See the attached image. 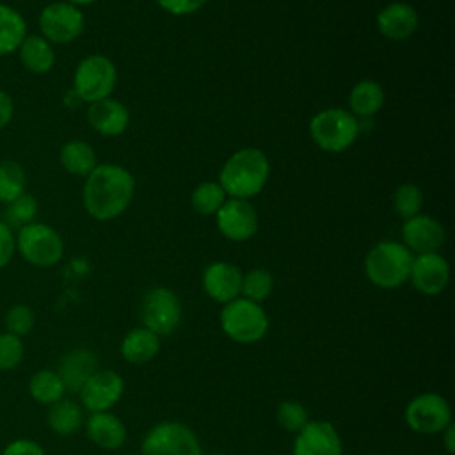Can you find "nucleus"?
I'll list each match as a JSON object with an SVG mask.
<instances>
[{
  "label": "nucleus",
  "mask_w": 455,
  "mask_h": 455,
  "mask_svg": "<svg viewBox=\"0 0 455 455\" xmlns=\"http://www.w3.org/2000/svg\"><path fill=\"white\" fill-rule=\"evenodd\" d=\"M291 455H343V441L331 421L309 419L295 434Z\"/></svg>",
  "instance_id": "obj_14"
},
{
  "label": "nucleus",
  "mask_w": 455,
  "mask_h": 455,
  "mask_svg": "<svg viewBox=\"0 0 455 455\" xmlns=\"http://www.w3.org/2000/svg\"><path fill=\"white\" fill-rule=\"evenodd\" d=\"M380 36L391 41H405L414 36L419 25L416 9L407 2H391L384 5L375 18Z\"/></svg>",
  "instance_id": "obj_18"
},
{
  "label": "nucleus",
  "mask_w": 455,
  "mask_h": 455,
  "mask_svg": "<svg viewBox=\"0 0 455 455\" xmlns=\"http://www.w3.org/2000/svg\"><path fill=\"white\" fill-rule=\"evenodd\" d=\"M441 439H443L444 450H446L450 455L455 453V428H453V423H450V425L441 432Z\"/></svg>",
  "instance_id": "obj_41"
},
{
  "label": "nucleus",
  "mask_w": 455,
  "mask_h": 455,
  "mask_svg": "<svg viewBox=\"0 0 455 455\" xmlns=\"http://www.w3.org/2000/svg\"><path fill=\"white\" fill-rule=\"evenodd\" d=\"M309 135L313 142L327 153H341L348 149L359 135V121L343 108H325L309 121Z\"/></svg>",
  "instance_id": "obj_5"
},
{
  "label": "nucleus",
  "mask_w": 455,
  "mask_h": 455,
  "mask_svg": "<svg viewBox=\"0 0 455 455\" xmlns=\"http://www.w3.org/2000/svg\"><path fill=\"white\" fill-rule=\"evenodd\" d=\"M25 355V345L21 338L11 332H0V371H11L18 368Z\"/></svg>",
  "instance_id": "obj_36"
},
{
  "label": "nucleus",
  "mask_w": 455,
  "mask_h": 455,
  "mask_svg": "<svg viewBox=\"0 0 455 455\" xmlns=\"http://www.w3.org/2000/svg\"><path fill=\"white\" fill-rule=\"evenodd\" d=\"M183 316V306L180 297L167 286H155L146 291L140 304L142 327L149 329L156 336L172 334Z\"/></svg>",
  "instance_id": "obj_9"
},
{
  "label": "nucleus",
  "mask_w": 455,
  "mask_h": 455,
  "mask_svg": "<svg viewBox=\"0 0 455 455\" xmlns=\"http://www.w3.org/2000/svg\"><path fill=\"white\" fill-rule=\"evenodd\" d=\"M270 178L268 156L258 148L235 151L219 172V183L228 197L251 199L258 196Z\"/></svg>",
  "instance_id": "obj_2"
},
{
  "label": "nucleus",
  "mask_w": 455,
  "mask_h": 455,
  "mask_svg": "<svg viewBox=\"0 0 455 455\" xmlns=\"http://www.w3.org/2000/svg\"><path fill=\"white\" fill-rule=\"evenodd\" d=\"M242 275L243 274L236 265L229 261H213L203 270V290L212 300L226 304L240 297Z\"/></svg>",
  "instance_id": "obj_17"
},
{
  "label": "nucleus",
  "mask_w": 455,
  "mask_h": 455,
  "mask_svg": "<svg viewBox=\"0 0 455 455\" xmlns=\"http://www.w3.org/2000/svg\"><path fill=\"white\" fill-rule=\"evenodd\" d=\"M215 222L220 235L231 242H247L259 228V217L251 201L236 197L224 201L215 213Z\"/></svg>",
  "instance_id": "obj_12"
},
{
  "label": "nucleus",
  "mask_w": 455,
  "mask_h": 455,
  "mask_svg": "<svg viewBox=\"0 0 455 455\" xmlns=\"http://www.w3.org/2000/svg\"><path fill=\"white\" fill-rule=\"evenodd\" d=\"M121 355L133 364H144L153 361L160 350V336L146 327H135L121 339Z\"/></svg>",
  "instance_id": "obj_23"
},
{
  "label": "nucleus",
  "mask_w": 455,
  "mask_h": 455,
  "mask_svg": "<svg viewBox=\"0 0 455 455\" xmlns=\"http://www.w3.org/2000/svg\"><path fill=\"white\" fill-rule=\"evenodd\" d=\"M12 114H14V101L9 96V92L0 89V130L11 123Z\"/></svg>",
  "instance_id": "obj_40"
},
{
  "label": "nucleus",
  "mask_w": 455,
  "mask_h": 455,
  "mask_svg": "<svg viewBox=\"0 0 455 455\" xmlns=\"http://www.w3.org/2000/svg\"><path fill=\"white\" fill-rule=\"evenodd\" d=\"M66 387L55 370H39L28 380V395L41 405H52L64 398Z\"/></svg>",
  "instance_id": "obj_28"
},
{
  "label": "nucleus",
  "mask_w": 455,
  "mask_h": 455,
  "mask_svg": "<svg viewBox=\"0 0 455 455\" xmlns=\"http://www.w3.org/2000/svg\"><path fill=\"white\" fill-rule=\"evenodd\" d=\"M275 419L281 428H284L286 432L297 434L309 421V414H307V409L300 402L284 400L277 405Z\"/></svg>",
  "instance_id": "obj_35"
},
{
  "label": "nucleus",
  "mask_w": 455,
  "mask_h": 455,
  "mask_svg": "<svg viewBox=\"0 0 455 455\" xmlns=\"http://www.w3.org/2000/svg\"><path fill=\"white\" fill-rule=\"evenodd\" d=\"M210 455H226V453H210Z\"/></svg>",
  "instance_id": "obj_43"
},
{
  "label": "nucleus",
  "mask_w": 455,
  "mask_h": 455,
  "mask_svg": "<svg viewBox=\"0 0 455 455\" xmlns=\"http://www.w3.org/2000/svg\"><path fill=\"white\" fill-rule=\"evenodd\" d=\"M155 2L172 16H188L197 12L208 0H155Z\"/></svg>",
  "instance_id": "obj_37"
},
{
  "label": "nucleus",
  "mask_w": 455,
  "mask_h": 455,
  "mask_svg": "<svg viewBox=\"0 0 455 455\" xmlns=\"http://www.w3.org/2000/svg\"><path fill=\"white\" fill-rule=\"evenodd\" d=\"M2 455H46L43 446L32 439H14L4 450Z\"/></svg>",
  "instance_id": "obj_39"
},
{
  "label": "nucleus",
  "mask_w": 455,
  "mask_h": 455,
  "mask_svg": "<svg viewBox=\"0 0 455 455\" xmlns=\"http://www.w3.org/2000/svg\"><path fill=\"white\" fill-rule=\"evenodd\" d=\"M219 322L222 332L240 345L261 341L270 327V320L263 306L243 297H236L222 304Z\"/></svg>",
  "instance_id": "obj_4"
},
{
  "label": "nucleus",
  "mask_w": 455,
  "mask_h": 455,
  "mask_svg": "<svg viewBox=\"0 0 455 455\" xmlns=\"http://www.w3.org/2000/svg\"><path fill=\"white\" fill-rule=\"evenodd\" d=\"M116 84V64L100 53L84 57L73 75V92L85 103H94L112 96Z\"/></svg>",
  "instance_id": "obj_7"
},
{
  "label": "nucleus",
  "mask_w": 455,
  "mask_h": 455,
  "mask_svg": "<svg viewBox=\"0 0 455 455\" xmlns=\"http://www.w3.org/2000/svg\"><path fill=\"white\" fill-rule=\"evenodd\" d=\"M124 393V380L114 370L98 368L78 391L80 405L89 412L110 411Z\"/></svg>",
  "instance_id": "obj_13"
},
{
  "label": "nucleus",
  "mask_w": 455,
  "mask_h": 455,
  "mask_svg": "<svg viewBox=\"0 0 455 455\" xmlns=\"http://www.w3.org/2000/svg\"><path fill=\"white\" fill-rule=\"evenodd\" d=\"M85 434L92 444L101 450H119L126 441V427L110 411L103 412H91L85 419Z\"/></svg>",
  "instance_id": "obj_21"
},
{
  "label": "nucleus",
  "mask_w": 455,
  "mask_h": 455,
  "mask_svg": "<svg viewBox=\"0 0 455 455\" xmlns=\"http://www.w3.org/2000/svg\"><path fill=\"white\" fill-rule=\"evenodd\" d=\"M140 455H203L196 432L181 421L155 423L140 443Z\"/></svg>",
  "instance_id": "obj_8"
},
{
  "label": "nucleus",
  "mask_w": 455,
  "mask_h": 455,
  "mask_svg": "<svg viewBox=\"0 0 455 455\" xmlns=\"http://www.w3.org/2000/svg\"><path fill=\"white\" fill-rule=\"evenodd\" d=\"M135 180L132 172L117 164H98L85 178L82 203L85 212L96 220H114L132 204Z\"/></svg>",
  "instance_id": "obj_1"
},
{
  "label": "nucleus",
  "mask_w": 455,
  "mask_h": 455,
  "mask_svg": "<svg viewBox=\"0 0 455 455\" xmlns=\"http://www.w3.org/2000/svg\"><path fill=\"white\" fill-rule=\"evenodd\" d=\"M39 34L52 44H66L78 39L85 28V16L80 7L64 0L52 2L39 12Z\"/></svg>",
  "instance_id": "obj_11"
},
{
  "label": "nucleus",
  "mask_w": 455,
  "mask_h": 455,
  "mask_svg": "<svg viewBox=\"0 0 455 455\" xmlns=\"http://www.w3.org/2000/svg\"><path fill=\"white\" fill-rule=\"evenodd\" d=\"M402 238L412 254L437 252L446 240V231L437 219L418 213L403 220Z\"/></svg>",
  "instance_id": "obj_16"
},
{
  "label": "nucleus",
  "mask_w": 455,
  "mask_h": 455,
  "mask_svg": "<svg viewBox=\"0 0 455 455\" xmlns=\"http://www.w3.org/2000/svg\"><path fill=\"white\" fill-rule=\"evenodd\" d=\"M100 368L96 354L89 348H73L62 355L57 366V373L69 393H78L87 379Z\"/></svg>",
  "instance_id": "obj_20"
},
{
  "label": "nucleus",
  "mask_w": 455,
  "mask_h": 455,
  "mask_svg": "<svg viewBox=\"0 0 455 455\" xmlns=\"http://www.w3.org/2000/svg\"><path fill=\"white\" fill-rule=\"evenodd\" d=\"M87 121L94 132L103 137H117L121 135L130 124V112L128 107L108 96L105 100L89 103L87 108Z\"/></svg>",
  "instance_id": "obj_19"
},
{
  "label": "nucleus",
  "mask_w": 455,
  "mask_h": 455,
  "mask_svg": "<svg viewBox=\"0 0 455 455\" xmlns=\"http://www.w3.org/2000/svg\"><path fill=\"white\" fill-rule=\"evenodd\" d=\"M423 192L414 183H402L393 194V208L405 220L421 212Z\"/></svg>",
  "instance_id": "obj_33"
},
{
  "label": "nucleus",
  "mask_w": 455,
  "mask_h": 455,
  "mask_svg": "<svg viewBox=\"0 0 455 455\" xmlns=\"http://www.w3.org/2000/svg\"><path fill=\"white\" fill-rule=\"evenodd\" d=\"M384 89L379 82L364 78L359 80L348 94V107L350 114L355 117H371L384 107Z\"/></svg>",
  "instance_id": "obj_24"
},
{
  "label": "nucleus",
  "mask_w": 455,
  "mask_h": 455,
  "mask_svg": "<svg viewBox=\"0 0 455 455\" xmlns=\"http://www.w3.org/2000/svg\"><path fill=\"white\" fill-rule=\"evenodd\" d=\"M36 215H37V199L28 192H23L21 196H18L16 199L5 204V222L11 228L20 229L21 226L34 222Z\"/></svg>",
  "instance_id": "obj_32"
},
{
  "label": "nucleus",
  "mask_w": 455,
  "mask_h": 455,
  "mask_svg": "<svg viewBox=\"0 0 455 455\" xmlns=\"http://www.w3.org/2000/svg\"><path fill=\"white\" fill-rule=\"evenodd\" d=\"M28 28L23 14L12 5L0 4V57L16 53Z\"/></svg>",
  "instance_id": "obj_27"
},
{
  "label": "nucleus",
  "mask_w": 455,
  "mask_h": 455,
  "mask_svg": "<svg viewBox=\"0 0 455 455\" xmlns=\"http://www.w3.org/2000/svg\"><path fill=\"white\" fill-rule=\"evenodd\" d=\"M4 323H5L7 332H11L18 338H23L32 332V329L36 325V315H34L32 307L27 304H14L5 311Z\"/></svg>",
  "instance_id": "obj_34"
},
{
  "label": "nucleus",
  "mask_w": 455,
  "mask_h": 455,
  "mask_svg": "<svg viewBox=\"0 0 455 455\" xmlns=\"http://www.w3.org/2000/svg\"><path fill=\"white\" fill-rule=\"evenodd\" d=\"M16 53L21 66L34 75H44L55 64L53 44L41 34H27Z\"/></svg>",
  "instance_id": "obj_22"
},
{
  "label": "nucleus",
  "mask_w": 455,
  "mask_h": 455,
  "mask_svg": "<svg viewBox=\"0 0 455 455\" xmlns=\"http://www.w3.org/2000/svg\"><path fill=\"white\" fill-rule=\"evenodd\" d=\"M412 258L414 254L400 242H379L364 256V275L377 288H398L409 281Z\"/></svg>",
  "instance_id": "obj_3"
},
{
  "label": "nucleus",
  "mask_w": 455,
  "mask_h": 455,
  "mask_svg": "<svg viewBox=\"0 0 455 455\" xmlns=\"http://www.w3.org/2000/svg\"><path fill=\"white\" fill-rule=\"evenodd\" d=\"M16 252V236L12 233V228L0 220V268L7 267Z\"/></svg>",
  "instance_id": "obj_38"
},
{
  "label": "nucleus",
  "mask_w": 455,
  "mask_h": 455,
  "mask_svg": "<svg viewBox=\"0 0 455 455\" xmlns=\"http://www.w3.org/2000/svg\"><path fill=\"white\" fill-rule=\"evenodd\" d=\"M16 251L32 267H55L64 256V240L59 231L44 222H30L18 229Z\"/></svg>",
  "instance_id": "obj_6"
},
{
  "label": "nucleus",
  "mask_w": 455,
  "mask_h": 455,
  "mask_svg": "<svg viewBox=\"0 0 455 455\" xmlns=\"http://www.w3.org/2000/svg\"><path fill=\"white\" fill-rule=\"evenodd\" d=\"M409 281L423 295H439L450 281V265L439 252L414 254Z\"/></svg>",
  "instance_id": "obj_15"
},
{
  "label": "nucleus",
  "mask_w": 455,
  "mask_h": 455,
  "mask_svg": "<svg viewBox=\"0 0 455 455\" xmlns=\"http://www.w3.org/2000/svg\"><path fill=\"white\" fill-rule=\"evenodd\" d=\"M64 2H68V4H73V5H76V7H82V5H89V4H94L96 0H64Z\"/></svg>",
  "instance_id": "obj_42"
},
{
  "label": "nucleus",
  "mask_w": 455,
  "mask_h": 455,
  "mask_svg": "<svg viewBox=\"0 0 455 455\" xmlns=\"http://www.w3.org/2000/svg\"><path fill=\"white\" fill-rule=\"evenodd\" d=\"M27 192V174L16 160L0 162V203L7 204Z\"/></svg>",
  "instance_id": "obj_30"
},
{
  "label": "nucleus",
  "mask_w": 455,
  "mask_h": 455,
  "mask_svg": "<svg viewBox=\"0 0 455 455\" xmlns=\"http://www.w3.org/2000/svg\"><path fill=\"white\" fill-rule=\"evenodd\" d=\"M403 418L412 432L434 435L441 434L451 423V407L443 395L427 391L409 400Z\"/></svg>",
  "instance_id": "obj_10"
},
{
  "label": "nucleus",
  "mask_w": 455,
  "mask_h": 455,
  "mask_svg": "<svg viewBox=\"0 0 455 455\" xmlns=\"http://www.w3.org/2000/svg\"><path fill=\"white\" fill-rule=\"evenodd\" d=\"M226 199H228V194L224 192L219 181H203L192 190L190 204L196 213L203 217H210L219 212V208L224 204Z\"/></svg>",
  "instance_id": "obj_29"
},
{
  "label": "nucleus",
  "mask_w": 455,
  "mask_h": 455,
  "mask_svg": "<svg viewBox=\"0 0 455 455\" xmlns=\"http://www.w3.org/2000/svg\"><path fill=\"white\" fill-rule=\"evenodd\" d=\"M274 290V277L267 268H251L242 275V288L240 297L252 300V302H265Z\"/></svg>",
  "instance_id": "obj_31"
},
{
  "label": "nucleus",
  "mask_w": 455,
  "mask_h": 455,
  "mask_svg": "<svg viewBox=\"0 0 455 455\" xmlns=\"http://www.w3.org/2000/svg\"><path fill=\"white\" fill-rule=\"evenodd\" d=\"M46 423L57 435H73L84 427V407L69 398L48 405Z\"/></svg>",
  "instance_id": "obj_26"
},
{
  "label": "nucleus",
  "mask_w": 455,
  "mask_h": 455,
  "mask_svg": "<svg viewBox=\"0 0 455 455\" xmlns=\"http://www.w3.org/2000/svg\"><path fill=\"white\" fill-rule=\"evenodd\" d=\"M59 162L66 172L87 178L98 165V156L89 142L75 139L62 144L59 151Z\"/></svg>",
  "instance_id": "obj_25"
}]
</instances>
